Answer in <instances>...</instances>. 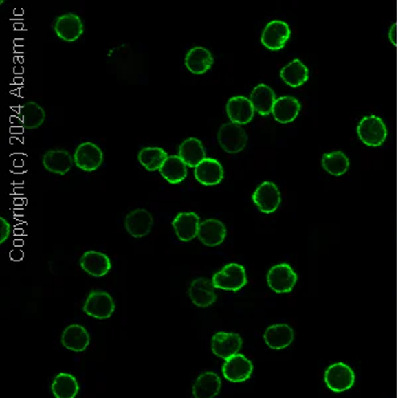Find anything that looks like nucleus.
Wrapping results in <instances>:
<instances>
[{
  "label": "nucleus",
  "mask_w": 398,
  "mask_h": 398,
  "mask_svg": "<svg viewBox=\"0 0 398 398\" xmlns=\"http://www.w3.org/2000/svg\"><path fill=\"white\" fill-rule=\"evenodd\" d=\"M324 382L331 392L342 393L353 388L356 375L353 369L345 362H336L327 368L324 373Z\"/></svg>",
  "instance_id": "nucleus-1"
},
{
  "label": "nucleus",
  "mask_w": 398,
  "mask_h": 398,
  "mask_svg": "<svg viewBox=\"0 0 398 398\" xmlns=\"http://www.w3.org/2000/svg\"><path fill=\"white\" fill-rule=\"evenodd\" d=\"M212 285L218 289L239 292L247 285L246 269L238 263L226 265L221 271L214 274Z\"/></svg>",
  "instance_id": "nucleus-2"
},
{
  "label": "nucleus",
  "mask_w": 398,
  "mask_h": 398,
  "mask_svg": "<svg viewBox=\"0 0 398 398\" xmlns=\"http://www.w3.org/2000/svg\"><path fill=\"white\" fill-rule=\"evenodd\" d=\"M217 138L219 146L228 154H236L245 151L248 144L246 131L242 128V125H236L232 122L221 125L217 133Z\"/></svg>",
  "instance_id": "nucleus-3"
},
{
  "label": "nucleus",
  "mask_w": 398,
  "mask_h": 398,
  "mask_svg": "<svg viewBox=\"0 0 398 398\" xmlns=\"http://www.w3.org/2000/svg\"><path fill=\"white\" fill-rule=\"evenodd\" d=\"M357 134L362 144H365L366 146L377 148L385 142L388 131L379 117L368 115L361 120L357 126Z\"/></svg>",
  "instance_id": "nucleus-4"
},
{
  "label": "nucleus",
  "mask_w": 398,
  "mask_h": 398,
  "mask_svg": "<svg viewBox=\"0 0 398 398\" xmlns=\"http://www.w3.org/2000/svg\"><path fill=\"white\" fill-rule=\"evenodd\" d=\"M298 282V275L288 263H280L269 268L267 285L276 294H288Z\"/></svg>",
  "instance_id": "nucleus-5"
},
{
  "label": "nucleus",
  "mask_w": 398,
  "mask_h": 398,
  "mask_svg": "<svg viewBox=\"0 0 398 398\" xmlns=\"http://www.w3.org/2000/svg\"><path fill=\"white\" fill-rule=\"evenodd\" d=\"M82 309L88 316H92L98 320H104L109 319L113 315L115 304L113 298L108 292L92 291L88 295Z\"/></svg>",
  "instance_id": "nucleus-6"
},
{
  "label": "nucleus",
  "mask_w": 398,
  "mask_h": 398,
  "mask_svg": "<svg viewBox=\"0 0 398 398\" xmlns=\"http://www.w3.org/2000/svg\"><path fill=\"white\" fill-rule=\"evenodd\" d=\"M291 38V28L282 20H272L265 25L261 41L269 51H280Z\"/></svg>",
  "instance_id": "nucleus-7"
},
{
  "label": "nucleus",
  "mask_w": 398,
  "mask_h": 398,
  "mask_svg": "<svg viewBox=\"0 0 398 398\" xmlns=\"http://www.w3.org/2000/svg\"><path fill=\"white\" fill-rule=\"evenodd\" d=\"M252 201L263 214H272L279 209L282 203V195L275 184L263 182L254 191Z\"/></svg>",
  "instance_id": "nucleus-8"
},
{
  "label": "nucleus",
  "mask_w": 398,
  "mask_h": 398,
  "mask_svg": "<svg viewBox=\"0 0 398 398\" xmlns=\"http://www.w3.org/2000/svg\"><path fill=\"white\" fill-rule=\"evenodd\" d=\"M75 165L84 171H96L104 162V153L93 142H82L74 154Z\"/></svg>",
  "instance_id": "nucleus-9"
},
{
  "label": "nucleus",
  "mask_w": 398,
  "mask_h": 398,
  "mask_svg": "<svg viewBox=\"0 0 398 398\" xmlns=\"http://www.w3.org/2000/svg\"><path fill=\"white\" fill-rule=\"evenodd\" d=\"M243 340L238 333L218 332L211 339V351L215 356L228 360L239 353Z\"/></svg>",
  "instance_id": "nucleus-10"
},
{
  "label": "nucleus",
  "mask_w": 398,
  "mask_h": 398,
  "mask_svg": "<svg viewBox=\"0 0 398 398\" xmlns=\"http://www.w3.org/2000/svg\"><path fill=\"white\" fill-rule=\"evenodd\" d=\"M54 31L57 38L67 43H72L84 34V23L76 14H65L55 20Z\"/></svg>",
  "instance_id": "nucleus-11"
},
{
  "label": "nucleus",
  "mask_w": 398,
  "mask_h": 398,
  "mask_svg": "<svg viewBox=\"0 0 398 398\" xmlns=\"http://www.w3.org/2000/svg\"><path fill=\"white\" fill-rule=\"evenodd\" d=\"M153 225V215L146 209L133 210L125 218V228L128 234L135 239L148 236L152 231Z\"/></svg>",
  "instance_id": "nucleus-12"
},
{
  "label": "nucleus",
  "mask_w": 398,
  "mask_h": 398,
  "mask_svg": "<svg viewBox=\"0 0 398 398\" xmlns=\"http://www.w3.org/2000/svg\"><path fill=\"white\" fill-rule=\"evenodd\" d=\"M254 372L252 362L247 359L246 356L238 353L228 360L222 366L223 377L230 382H243L251 377Z\"/></svg>",
  "instance_id": "nucleus-13"
},
{
  "label": "nucleus",
  "mask_w": 398,
  "mask_h": 398,
  "mask_svg": "<svg viewBox=\"0 0 398 398\" xmlns=\"http://www.w3.org/2000/svg\"><path fill=\"white\" fill-rule=\"evenodd\" d=\"M226 113L230 122L236 125H246L250 121H252L255 109L250 98L245 96H234L226 104Z\"/></svg>",
  "instance_id": "nucleus-14"
},
{
  "label": "nucleus",
  "mask_w": 398,
  "mask_h": 398,
  "mask_svg": "<svg viewBox=\"0 0 398 398\" xmlns=\"http://www.w3.org/2000/svg\"><path fill=\"white\" fill-rule=\"evenodd\" d=\"M194 177L203 186H217L223 181L225 170L218 159L206 158L194 169Z\"/></svg>",
  "instance_id": "nucleus-15"
},
{
  "label": "nucleus",
  "mask_w": 398,
  "mask_h": 398,
  "mask_svg": "<svg viewBox=\"0 0 398 398\" xmlns=\"http://www.w3.org/2000/svg\"><path fill=\"white\" fill-rule=\"evenodd\" d=\"M201 225L199 215L190 211V212H179L174 219L171 226L175 231L177 238L181 242H190L198 236V230Z\"/></svg>",
  "instance_id": "nucleus-16"
},
{
  "label": "nucleus",
  "mask_w": 398,
  "mask_h": 398,
  "mask_svg": "<svg viewBox=\"0 0 398 398\" xmlns=\"http://www.w3.org/2000/svg\"><path fill=\"white\" fill-rule=\"evenodd\" d=\"M228 228L219 219L210 218L201 222L198 230V239L208 247H217L222 245L226 239Z\"/></svg>",
  "instance_id": "nucleus-17"
},
{
  "label": "nucleus",
  "mask_w": 398,
  "mask_h": 398,
  "mask_svg": "<svg viewBox=\"0 0 398 398\" xmlns=\"http://www.w3.org/2000/svg\"><path fill=\"white\" fill-rule=\"evenodd\" d=\"M80 267L93 278H101L112 269V261L104 252L87 251L80 259Z\"/></svg>",
  "instance_id": "nucleus-18"
},
{
  "label": "nucleus",
  "mask_w": 398,
  "mask_h": 398,
  "mask_svg": "<svg viewBox=\"0 0 398 398\" xmlns=\"http://www.w3.org/2000/svg\"><path fill=\"white\" fill-rule=\"evenodd\" d=\"M189 296L191 303L201 308H206L215 303L217 294L212 280H209L208 278H197L192 280L190 285Z\"/></svg>",
  "instance_id": "nucleus-19"
},
{
  "label": "nucleus",
  "mask_w": 398,
  "mask_h": 398,
  "mask_svg": "<svg viewBox=\"0 0 398 398\" xmlns=\"http://www.w3.org/2000/svg\"><path fill=\"white\" fill-rule=\"evenodd\" d=\"M75 165V159L71 153L64 149L48 151L43 155V166L45 170L57 175H65Z\"/></svg>",
  "instance_id": "nucleus-20"
},
{
  "label": "nucleus",
  "mask_w": 398,
  "mask_h": 398,
  "mask_svg": "<svg viewBox=\"0 0 398 398\" xmlns=\"http://www.w3.org/2000/svg\"><path fill=\"white\" fill-rule=\"evenodd\" d=\"M185 65L192 75H205L214 65V56L208 48L194 47L185 56Z\"/></svg>",
  "instance_id": "nucleus-21"
},
{
  "label": "nucleus",
  "mask_w": 398,
  "mask_h": 398,
  "mask_svg": "<svg viewBox=\"0 0 398 398\" xmlns=\"http://www.w3.org/2000/svg\"><path fill=\"white\" fill-rule=\"evenodd\" d=\"M178 157L188 165V168L194 169L208 158L202 141L195 137H190L179 145Z\"/></svg>",
  "instance_id": "nucleus-22"
},
{
  "label": "nucleus",
  "mask_w": 398,
  "mask_h": 398,
  "mask_svg": "<svg viewBox=\"0 0 398 398\" xmlns=\"http://www.w3.org/2000/svg\"><path fill=\"white\" fill-rule=\"evenodd\" d=\"M265 342L271 349H285L294 342V329L288 324H274L265 332Z\"/></svg>",
  "instance_id": "nucleus-23"
},
{
  "label": "nucleus",
  "mask_w": 398,
  "mask_h": 398,
  "mask_svg": "<svg viewBox=\"0 0 398 398\" xmlns=\"http://www.w3.org/2000/svg\"><path fill=\"white\" fill-rule=\"evenodd\" d=\"M91 342V336L88 331L80 325V324H72L67 327L63 332L61 336V344L74 352H84Z\"/></svg>",
  "instance_id": "nucleus-24"
},
{
  "label": "nucleus",
  "mask_w": 398,
  "mask_h": 398,
  "mask_svg": "<svg viewBox=\"0 0 398 398\" xmlns=\"http://www.w3.org/2000/svg\"><path fill=\"white\" fill-rule=\"evenodd\" d=\"M300 109H302L300 102L295 97L283 96L276 98L272 109V115L280 124H289L296 120Z\"/></svg>",
  "instance_id": "nucleus-25"
},
{
  "label": "nucleus",
  "mask_w": 398,
  "mask_h": 398,
  "mask_svg": "<svg viewBox=\"0 0 398 398\" xmlns=\"http://www.w3.org/2000/svg\"><path fill=\"white\" fill-rule=\"evenodd\" d=\"M222 381L221 377L214 372H205L192 385V397L214 398L221 390Z\"/></svg>",
  "instance_id": "nucleus-26"
},
{
  "label": "nucleus",
  "mask_w": 398,
  "mask_h": 398,
  "mask_svg": "<svg viewBox=\"0 0 398 398\" xmlns=\"http://www.w3.org/2000/svg\"><path fill=\"white\" fill-rule=\"evenodd\" d=\"M250 100L252 102L255 112L265 117V115H269L272 113V109H274V105L276 101V96L268 85L259 84L251 92Z\"/></svg>",
  "instance_id": "nucleus-27"
},
{
  "label": "nucleus",
  "mask_w": 398,
  "mask_h": 398,
  "mask_svg": "<svg viewBox=\"0 0 398 398\" xmlns=\"http://www.w3.org/2000/svg\"><path fill=\"white\" fill-rule=\"evenodd\" d=\"M159 174L171 185H178L188 177V165L178 155H169L159 169Z\"/></svg>",
  "instance_id": "nucleus-28"
},
{
  "label": "nucleus",
  "mask_w": 398,
  "mask_h": 398,
  "mask_svg": "<svg viewBox=\"0 0 398 398\" xmlns=\"http://www.w3.org/2000/svg\"><path fill=\"white\" fill-rule=\"evenodd\" d=\"M20 121L24 129H38L45 121V111L38 102L28 101L20 108Z\"/></svg>",
  "instance_id": "nucleus-29"
},
{
  "label": "nucleus",
  "mask_w": 398,
  "mask_h": 398,
  "mask_svg": "<svg viewBox=\"0 0 398 398\" xmlns=\"http://www.w3.org/2000/svg\"><path fill=\"white\" fill-rule=\"evenodd\" d=\"M308 76H309L308 69L299 58L291 61L280 71L282 80L288 87H292V88L302 87L303 84L307 82Z\"/></svg>",
  "instance_id": "nucleus-30"
},
{
  "label": "nucleus",
  "mask_w": 398,
  "mask_h": 398,
  "mask_svg": "<svg viewBox=\"0 0 398 398\" xmlns=\"http://www.w3.org/2000/svg\"><path fill=\"white\" fill-rule=\"evenodd\" d=\"M55 398H75L80 390L77 379L69 373H58L51 385Z\"/></svg>",
  "instance_id": "nucleus-31"
},
{
  "label": "nucleus",
  "mask_w": 398,
  "mask_h": 398,
  "mask_svg": "<svg viewBox=\"0 0 398 398\" xmlns=\"http://www.w3.org/2000/svg\"><path fill=\"white\" fill-rule=\"evenodd\" d=\"M168 153L165 152L162 148L151 146V148H144L138 153V161L140 164L148 171H159L165 161L168 159Z\"/></svg>",
  "instance_id": "nucleus-32"
},
{
  "label": "nucleus",
  "mask_w": 398,
  "mask_h": 398,
  "mask_svg": "<svg viewBox=\"0 0 398 398\" xmlns=\"http://www.w3.org/2000/svg\"><path fill=\"white\" fill-rule=\"evenodd\" d=\"M322 164L324 170L335 177H340L349 169V159L342 152L324 154Z\"/></svg>",
  "instance_id": "nucleus-33"
},
{
  "label": "nucleus",
  "mask_w": 398,
  "mask_h": 398,
  "mask_svg": "<svg viewBox=\"0 0 398 398\" xmlns=\"http://www.w3.org/2000/svg\"><path fill=\"white\" fill-rule=\"evenodd\" d=\"M11 234V225L8 221L3 217H0V243H5V241L10 238Z\"/></svg>",
  "instance_id": "nucleus-34"
},
{
  "label": "nucleus",
  "mask_w": 398,
  "mask_h": 398,
  "mask_svg": "<svg viewBox=\"0 0 398 398\" xmlns=\"http://www.w3.org/2000/svg\"><path fill=\"white\" fill-rule=\"evenodd\" d=\"M396 30H397V25L395 24V25L392 27V31H390V40H392L393 44H396Z\"/></svg>",
  "instance_id": "nucleus-35"
}]
</instances>
